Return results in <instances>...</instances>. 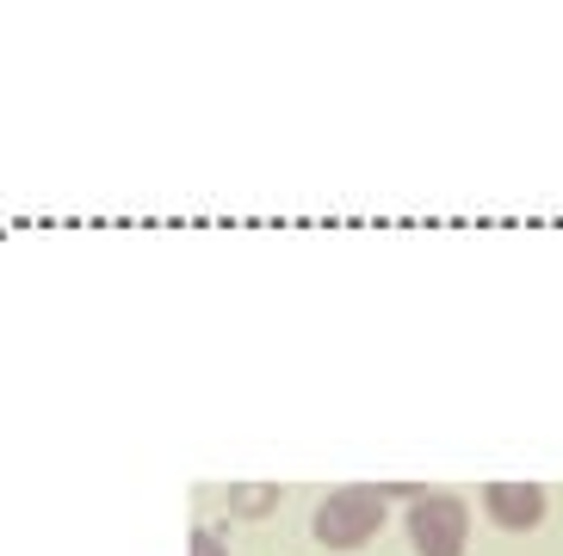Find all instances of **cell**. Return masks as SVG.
I'll return each instance as SVG.
<instances>
[{"mask_svg":"<svg viewBox=\"0 0 563 556\" xmlns=\"http://www.w3.org/2000/svg\"><path fill=\"white\" fill-rule=\"evenodd\" d=\"M415 544H421V556H459V544H464V508L459 501H446V494L421 501V508H415Z\"/></svg>","mask_w":563,"mask_h":556,"instance_id":"1","label":"cell"},{"mask_svg":"<svg viewBox=\"0 0 563 556\" xmlns=\"http://www.w3.org/2000/svg\"><path fill=\"white\" fill-rule=\"evenodd\" d=\"M378 494H341L329 513H322V538H334V544H353V538H365L372 525H378Z\"/></svg>","mask_w":563,"mask_h":556,"instance_id":"2","label":"cell"},{"mask_svg":"<svg viewBox=\"0 0 563 556\" xmlns=\"http://www.w3.org/2000/svg\"><path fill=\"white\" fill-rule=\"evenodd\" d=\"M489 513L501 525H532L539 520V489H489Z\"/></svg>","mask_w":563,"mask_h":556,"instance_id":"3","label":"cell"}]
</instances>
